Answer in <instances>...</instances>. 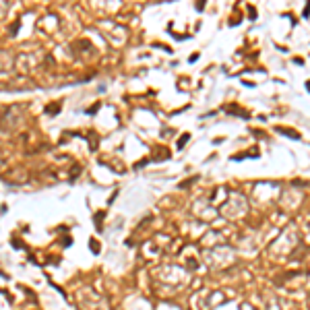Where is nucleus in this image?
I'll list each match as a JSON object with an SVG mask.
<instances>
[{"label": "nucleus", "mask_w": 310, "mask_h": 310, "mask_svg": "<svg viewBox=\"0 0 310 310\" xmlns=\"http://www.w3.org/2000/svg\"><path fill=\"white\" fill-rule=\"evenodd\" d=\"M188 137H190V135H184V137H182V139H180V141H178V147H180V149H182V147H184V143L188 141Z\"/></svg>", "instance_id": "obj_1"}, {"label": "nucleus", "mask_w": 310, "mask_h": 310, "mask_svg": "<svg viewBox=\"0 0 310 310\" xmlns=\"http://www.w3.org/2000/svg\"><path fill=\"white\" fill-rule=\"evenodd\" d=\"M308 15H310V4L306 6V8H304V17H308Z\"/></svg>", "instance_id": "obj_2"}]
</instances>
